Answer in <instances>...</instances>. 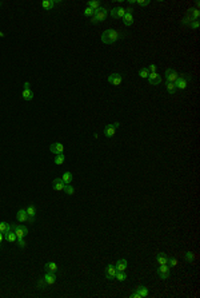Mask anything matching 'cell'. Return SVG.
<instances>
[{
	"label": "cell",
	"instance_id": "cell-1",
	"mask_svg": "<svg viewBox=\"0 0 200 298\" xmlns=\"http://www.w3.org/2000/svg\"><path fill=\"white\" fill-rule=\"evenodd\" d=\"M120 38V32L116 30H107L101 33V42L106 44H113Z\"/></svg>",
	"mask_w": 200,
	"mask_h": 298
},
{
	"label": "cell",
	"instance_id": "cell-2",
	"mask_svg": "<svg viewBox=\"0 0 200 298\" xmlns=\"http://www.w3.org/2000/svg\"><path fill=\"white\" fill-rule=\"evenodd\" d=\"M192 79V76L188 75V74H183V75H179L176 79V82H175V87H176V90H186L187 86H188V82Z\"/></svg>",
	"mask_w": 200,
	"mask_h": 298
},
{
	"label": "cell",
	"instance_id": "cell-3",
	"mask_svg": "<svg viewBox=\"0 0 200 298\" xmlns=\"http://www.w3.org/2000/svg\"><path fill=\"white\" fill-rule=\"evenodd\" d=\"M156 273H158V275L162 279H168L170 278V274H171V269L168 265H159Z\"/></svg>",
	"mask_w": 200,
	"mask_h": 298
},
{
	"label": "cell",
	"instance_id": "cell-4",
	"mask_svg": "<svg viewBox=\"0 0 200 298\" xmlns=\"http://www.w3.org/2000/svg\"><path fill=\"white\" fill-rule=\"evenodd\" d=\"M119 126H120L119 122H115L113 125H107L106 128H104V135H106L107 138H112L116 132V128H119Z\"/></svg>",
	"mask_w": 200,
	"mask_h": 298
},
{
	"label": "cell",
	"instance_id": "cell-5",
	"mask_svg": "<svg viewBox=\"0 0 200 298\" xmlns=\"http://www.w3.org/2000/svg\"><path fill=\"white\" fill-rule=\"evenodd\" d=\"M29 82H26L24 83V88H23V92H21V96H23L24 100H32L33 99V92L29 87Z\"/></svg>",
	"mask_w": 200,
	"mask_h": 298
},
{
	"label": "cell",
	"instance_id": "cell-6",
	"mask_svg": "<svg viewBox=\"0 0 200 298\" xmlns=\"http://www.w3.org/2000/svg\"><path fill=\"white\" fill-rule=\"evenodd\" d=\"M12 230L15 231L17 238H24L27 234H28V229L23 225H16V226H12Z\"/></svg>",
	"mask_w": 200,
	"mask_h": 298
},
{
	"label": "cell",
	"instance_id": "cell-7",
	"mask_svg": "<svg viewBox=\"0 0 200 298\" xmlns=\"http://www.w3.org/2000/svg\"><path fill=\"white\" fill-rule=\"evenodd\" d=\"M177 76H179V74H177L176 70H174V68H167V70H165V80H167V82L175 83L177 79Z\"/></svg>",
	"mask_w": 200,
	"mask_h": 298
},
{
	"label": "cell",
	"instance_id": "cell-8",
	"mask_svg": "<svg viewBox=\"0 0 200 298\" xmlns=\"http://www.w3.org/2000/svg\"><path fill=\"white\" fill-rule=\"evenodd\" d=\"M107 15H108V11H107V8H104V7H100L99 10H96L95 11V15H94V17L96 19L97 21H103V20H106V17H107Z\"/></svg>",
	"mask_w": 200,
	"mask_h": 298
},
{
	"label": "cell",
	"instance_id": "cell-9",
	"mask_svg": "<svg viewBox=\"0 0 200 298\" xmlns=\"http://www.w3.org/2000/svg\"><path fill=\"white\" fill-rule=\"evenodd\" d=\"M162 76L159 75L158 72H149V75H148V82H149V84H152V86H158V84H160L162 83Z\"/></svg>",
	"mask_w": 200,
	"mask_h": 298
},
{
	"label": "cell",
	"instance_id": "cell-10",
	"mask_svg": "<svg viewBox=\"0 0 200 298\" xmlns=\"http://www.w3.org/2000/svg\"><path fill=\"white\" fill-rule=\"evenodd\" d=\"M50 151L52 154L55 155H59V154H64V146L59 143V142H56V143H52L50 146Z\"/></svg>",
	"mask_w": 200,
	"mask_h": 298
},
{
	"label": "cell",
	"instance_id": "cell-11",
	"mask_svg": "<svg viewBox=\"0 0 200 298\" xmlns=\"http://www.w3.org/2000/svg\"><path fill=\"white\" fill-rule=\"evenodd\" d=\"M122 80H123V76L120 75V74H116V72L111 74L108 76V82L113 86H120L122 84Z\"/></svg>",
	"mask_w": 200,
	"mask_h": 298
},
{
	"label": "cell",
	"instance_id": "cell-12",
	"mask_svg": "<svg viewBox=\"0 0 200 298\" xmlns=\"http://www.w3.org/2000/svg\"><path fill=\"white\" fill-rule=\"evenodd\" d=\"M16 218H17V221H19L20 223L29 222V217H28V214H27L26 209H20L19 211H17V214H16Z\"/></svg>",
	"mask_w": 200,
	"mask_h": 298
},
{
	"label": "cell",
	"instance_id": "cell-13",
	"mask_svg": "<svg viewBox=\"0 0 200 298\" xmlns=\"http://www.w3.org/2000/svg\"><path fill=\"white\" fill-rule=\"evenodd\" d=\"M52 187H54V190H56V191H64L66 183L61 181V178H56V179H54V182H52Z\"/></svg>",
	"mask_w": 200,
	"mask_h": 298
},
{
	"label": "cell",
	"instance_id": "cell-14",
	"mask_svg": "<svg viewBox=\"0 0 200 298\" xmlns=\"http://www.w3.org/2000/svg\"><path fill=\"white\" fill-rule=\"evenodd\" d=\"M106 277L108 279H115L116 277V268L115 265H108L106 268Z\"/></svg>",
	"mask_w": 200,
	"mask_h": 298
},
{
	"label": "cell",
	"instance_id": "cell-15",
	"mask_svg": "<svg viewBox=\"0 0 200 298\" xmlns=\"http://www.w3.org/2000/svg\"><path fill=\"white\" fill-rule=\"evenodd\" d=\"M115 268H116V271H125V270H127V268H128L127 259H124V258L119 259L118 262H116Z\"/></svg>",
	"mask_w": 200,
	"mask_h": 298
},
{
	"label": "cell",
	"instance_id": "cell-16",
	"mask_svg": "<svg viewBox=\"0 0 200 298\" xmlns=\"http://www.w3.org/2000/svg\"><path fill=\"white\" fill-rule=\"evenodd\" d=\"M43 279H44V282L47 285H54L55 282H56V275H55V273L47 271L45 273V275L43 277Z\"/></svg>",
	"mask_w": 200,
	"mask_h": 298
},
{
	"label": "cell",
	"instance_id": "cell-17",
	"mask_svg": "<svg viewBox=\"0 0 200 298\" xmlns=\"http://www.w3.org/2000/svg\"><path fill=\"white\" fill-rule=\"evenodd\" d=\"M111 15H112L113 17H124V15H125V10L124 8H122V7H118V8H112L111 10Z\"/></svg>",
	"mask_w": 200,
	"mask_h": 298
},
{
	"label": "cell",
	"instance_id": "cell-18",
	"mask_svg": "<svg viewBox=\"0 0 200 298\" xmlns=\"http://www.w3.org/2000/svg\"><path fill=\"white\" fill-rule=\"evenodd\" d=\"M4 239L12 243V242H15L17 239V237H16V234H15V231L11 229V230H8L7 233H4Z\"/></svg>",
	"mask_w": 200,
	"mask_h": 298
},
{
	"label": "cell",
	"instance_id": "cell-19",
	"mask_svg": "<svg viewBox=\"0 0 200 298\" xmlns=\"http://www.w3.org/2000/svg\"><path fill=\"white\" fill-rule=\"evenodd\" d=\"M59 0H56V2H54V0H44V2L42 3V7L45 8V10H52L54 8L55 4H59Z\"/></svg>",
	"mask_w": 200,
	"mask_h": 298
},
{
	"label": "cell",
	"instance_id": "cell-20",
	"mask_svg": "<svg viewBox=\"0 0 200 298\" xmlns=\"http://www.w3.org/2000/svg\"><path fill=\"white\" fill-rule=\"evenodd\" d=\"M156 262H158L159 265H167V262H168V257L165 255L164 253H159L158 255H156Z\"/></svg>",
	"mask_w": 200,
	"mask_h": 298
},
{
	"label": "cell",
	"instance_id": "cell-21",
	"mask_svg": "<svg viewBox=\"0 0 200 298\" xmlns=\"http://www.w3.org/2000/svg\"><path fill=\"white\" fill-rule=\"evenodd\" d=\"M136 291L140 294L141 298L148 297V293H149V291H148V287H146V286H137V287H136Z\"/></svg>",
	"mask_w": 200,
	"mask_h": 298
},
{
	"label": "cell",
	"instance_id": "cell-22",
	"mask_svg": "<svg viewBox=\"0 0 200 298\" xmlns=\"http://www.w3.org/2000/svg\"><path fill=\"white\" fill-rule=\"evenodd\" d=\"M44 268L47 271H51V273H56L57 271V265L55 262H47L44 265Z\"/></svg>",
	"mask_w": 200,
	"mask_h": 298
},
{
	"label": "cell",
	"instance_id": "cell-23",
	"mask_svg": "<svg viewBox=\"0 0 200 298\" xmlns=\"http://www.w3.org/2000/svg\"><path fill=\"white\" fill-rule=\"evenodd\" d=\"M72 179H73V176H72V174H71L69 171L64 173V174H63V176H61V181H63L64 183H66V185H71Z\"/></svg>",
	"mask_w": 200,
	"mask_h": 298
},
{
	"label": "cell",
	"instance_id": "cell-24",
	"mask_svg": "<svg viewBox=\"0 0 200 298\" xmlns=\"http://www.w3.org/2000/svg\"><path fill=\"white\" fill-rule=\"evenodd\" d=\"M123 21H124L125 26H132L134 24V16H132V14H125L124 17H123Z\"/></svg>",
	"mask_w": 200,
	"mask_h": 298
},
{
	"label": "cell",
	"instance_id": "cell-25",
	"mask_svg": "<svg viewBox=\"0 0 200 298\" xmlns=\"http://www.w3.org/2000/svg\"><path fill=\"white\" fill-rule=\"evenodd\" d=\"M26 211H27V214H28L29 218H33V219H35V215H36V207L33 206V204H29V206L26 209Z\"/></svg>",
	"mask_w": 200,
	"mask_h": 298
},
{
	"label": "cell",
	"instance_id": "cell-26",
	"mask_svg": "<svg viewBox=\"0 0 200 298\" xmlns=\"http://www.w3.org/2000/svg\"><path fill=\"white\" fill-rule=\"evenodd\" d=\"M12 229V226L10 225V223H7V222H0V233H7L8 230H11Z\"/></svg>",
	"mask_w": 200,
	"mask_h": 298
},
{
	"label": "cell",
	"instance_id": "cell-27",
	"mask_svg": "<svg viewBox=\"0 0 200 298\" xmlns=\"http://www.w3.org/2000/svg\"><path fill=\"white\" fill-rule=\"evenodd\" d=\"M165 88H167L168 94H175V92H176V87H175V83L165 82Z\"/></svg>",
	"mask_w": 200,
	"mask_h": 298
},
{
	"label": "cell",
	"instance_id": "cell-28",
	"mask_svg": "<svg viewBox=\"0 0 200 298\" xmlns=\"http://www.w3.org/2000/svg\"><path fill=\"white\" fill-rule=\"evenodd\" d=\"M88 7L92 8L94 11L99 10L100 8V2H97V0H91V2H88Z\"/></svg>",
	"mask_w": 200,
	"mask_h": 298
},
{
	"label": "cell",
	"instance_id": "cell-29",
	"mask_svg": "<svg viewBox=\"0 0 200 298\" xmlns=\"http://www.w3.org/2000/svg\"><path fill=\"white\" fill-rule=\"evenodd\" d=\"M115 278L118 279V281H120V282H124L128 277H127V274H125V271H116V277Z\"/></svg>",
	"mask_w": 200,
	"mask_h": 298
},
{
	"label": "cell",
	"instance_id": "cell-30",
	"mask_svg": "<svg viewBox=\"0 0 200 298\" xmlns=\"http://www.w3.org/2000/svg\"><path fill=\"white\" fill-rule=\"evenodd\" d=\"M184 257H186V261L189 263H192L193 261H195V254L192 253V251H187L186 254H184Z\"/></svg>",
	"mask_w": 200,
	"mask_h": 298
},
{
	"label": "cell",
	"instance_id": "cell-31",
	"mask_svg": "<svg viewBox=\"0 0 200 298\" xmlns=\"http://www.w3.org/2000/svg\"><path fill=\"white\" fill-rule=\"evenodd\" d=\"M64 160H66V157H64V154H59L56 155V158H55V164H63Z\"/></svg>",
	"mask_w": 200,
	"mask_h": 298
},
{
	"label": "cell",
	"instance_id": "cell-32",
	"mask_svg": "<svg viewBox=\"0 0 200 298\" xmlns=\"http://www.w3.org/2000/svg\"><path fill=\"white\" fill-rule=\"evenodd\" d=\"M139 75H140V78H148V75H149L148 68H147V67L141 68V70H140V72H139Z\"/></svg>",
	"mask_w": 200,
	"mask_h": 298
},
{
	"label": "cell",
	"instance_id": "cell-33",
	"mask_svg": "<svg viewBox=\"0 0 200 298\" xmlns=\"http://www.w3.org/2000/svg\"><path fill=\"white\" fill-rule=\"evenodd\" d=\"M64 192H67L68 195H72L75 192V189L72 187L71 185H66V189H64Z\"/></svg>",
	"mask_w": 200,
	"mask_h": 298
},
{
	"label": "cell",
	"instance_id": "cell-34",
	"mask_svg": "<svg viewBox=\"0 0 200 298\" xmlns=\"http://www.w3.org/2000/svg\"><path fill=\"white\" fill-rule=\"evenodd\" d=\"M167 265L170 266V268H175V266L177 265V259H176V258H168Z\"/></svg>",
	"mask_w": 200,
	"mask_h": 298
},
{
	"label": "cell",
	"instance_id": "cell-35",
	"mask_svg": "<svg viewBox=\"0 0 200 298\" xmlns=\"http://www.w3.org/2000/svg\"><path fill=\"white\" fill-rule=\"evenodd\" d=\"M84 15H85V16H94V15H95V11L92 10V8L87 7V8L84 10Z\"/></svg>",
	"mask_w": 200,
	"mask_h": 298
},
{
	"label": "cell",
	"instance_id": "cell-36",
	"mask_svg": "<svg viewBox=\"0 0 200 298\" xmlns=\"http://www.w3.org/2000/svg\"><path fill=\"white\" fill-rule=\"evenodd\" d=\"M17 246L20 247V249H23V247H26V241H24V238H17Z\"/></svg>",
	"mask_w": 200,
	"mask_h": 298
},
{
	"label": "cell",
	"instance_id": "cell-37",
	"mask_svg": "<svg viewBox=\"0 0 200 298\" xmlns=\"http://www.w3.org/2000/svg\"><path fill=\"white\" fill-rule=\"evenodd\" d=\"M136 3L140 5V7H146V5H148V4H149V2H148V0H146V2H144V0H137Z\"/></svg>",
	"mask_w": 200,
	"mask_h": 298
},
{
	"label": "cell",
	"instance_id": "cell-38",
	"mask_svg": "<svg viewBox=\"0 0 200 298\" xmlns=\"http://www.w3.org/2000/svg\"><path fill=\"white\" fill-rule=\"evenodd\" d=\"M189 27L191 28H199V21L195 20V21H192V23H189Z\"/></svg>",
	"mask_w": 200,
	"mask_h": 298
},
{
	"label": "cell",
	"instance_id": "cell-39",
	"mask_svg": "<svg viewBox=\"0 0 200 298\" xmlns=\"http://www.w3.org/2000/svg\"><path fill=\"white\" fill-rule=\"evenodd\" d=\"M131 298H141V297H140V294L137 293V291H135V293L131 294Z\"/></svg>",
	"mask_w": 200,
	"mask_h": 298
},
{
	"label": "cell",
	"instance_id": "cell-40",
	"mask_svg": "<svg viewBox=\"0 0 200 298\" xmlns=\"http://www.w3.org/2000/svg\"><path fill=\"white\" fill-rule=\"evenodd\" d=\"M155 70H156V66H155V64H151L149 68H148V71H151V72H155Z\"/></svg>",
	"mask_w": 200,
	"mask_h": 298
},
{
	"label": "cell",
	"instance_id": "cell-41",
	"mask_svg": "<svg viewBox=\"0 0 200 298\" xmlns=\"http://www.w3.org/2000/svg\"><path fill=\"white\" fill-rule=\"evenodd\" d=\"M3 241H4V235H3V233H0V246H2Z\"/></svg>",
	"mask_w": 200,
	"mask_h": 298
},
{
	"label": "cell",
	"instance_id": "cell-42",
	"mask_svg": "<svg viewBox=\"0 0 200 298\" xmlns=\"http://www.w3.org/2000/svg\"><path fill=\"white\" fill-rule=\"evenodd\" d=\"M3 36H4V32H2V31H0V38H3Z\"/></svg>",
	"mask_w": 200,
	"mask_h": 298
}]
</instances>
